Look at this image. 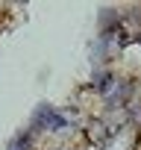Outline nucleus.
Returning a JSON list of instances; mask_svg holds the SVG:
<instances>
[{"mask_svg":"<svg viewBox=\"0 0 141 150\" xmlns=\"http://www.w3.org/2000/svg\"><path fill=\"white\" fill-rule=\"evenodd\" d=\"M109 138H112V129L100 121V115H94V118H85V121H82V127H80V141H82L85 147L100 150Z\"/></svg>","mask_w":141,"mask_h":150,"instance_id":"f257e3e1","label":"nucleus"},{"mask_svg":"<svg viewBox=\"0 0 141 150\" xmlns=\"http://www.w3.org/2000/svg\"><path fill=\"white\" fill-rule=\"evenodd\" d=\"M138 147H141V129L129 124V127L112 132V138H109L100 150H138Z\"/></svg>","mask_w":141,"mask_h":150,"instance_id":"f03ea898","label":"nucleus"},{"mask_svg":"<svg viewBox=\"0 0 141 150\" xmlns=\"http://www.w3.org/2000/svg\"><path fill=\"white\" fill-rule=\"evenodd\" d=\"M100 121H103L112 132H118V129H123V127H129V124H132V118H129V109H126V106H106V109L100 112Z\"/></svg>","mask_w":141,"mask_h":150,"instance_id":"7ed1b4c3","label":"nucleus"},{"mask_svg":"<svg viewBox=\"0 0 141 150\" xmlns=\"http://www.w3.org/2000/svg\"><path fill=\"white\" fill-rule=\"evenodd\" d=\"M6 150H35V132L32 129H24V132L12 135L9 144H6Z\"/></svg>","mask_w":141,"mask_h":150,"instance_id":"20e7f679","label":"nucleus"}]
</instances>
